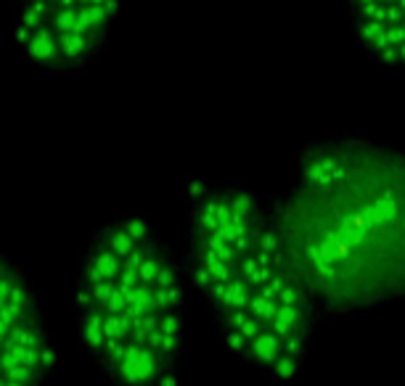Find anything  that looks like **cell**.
I'll return each instance as SVG.
<instances>
[{
  "mask_svg": "<svg viewBox=\"0 0 405 386\" xmlns=\"http://www.w3.org/2000/svg\"><path fill=\"white\" fill-rule=\"evenodd\" d=\"M273 215L318 307L357 312L405 297V156L323 140L304 151Z\"/></svg>",
  "mask_w": 405,
  "mask_h": 386,
  "instance_id": "6da1fadb",
  "label": "cell"
},
{
  "mask_svg": "<svg viewBox=\"0 0 405 386\" xmlns=\"http://www.w3.org/2000/svg\"><path fill=\"white\" fill-rule=\"evenodd\" d=\"M186 275L238 360L273 381L302 370L318 299L260 199L236 185L191 188Z\"/></svg>",
  "mask_w": 405,
  "mask_h": 386,
  "instance_id": "7a4b0ae2",
  "label": "cell"
},
{
  "mask_svg": "<svg viewBox=\"0 0 405 386\" xmlns=\"http://www.w3.org/2000/svg\"><path fill=\"white\" fill-rule=\"evenodd\" d=\"M186 268L146 217H114L85 244L69 312L77 341L114 386H178Z\"/></svg>",
  "mask_w": 405,
  "mask_h": 386,
  "instance_id": "3957f363",
  "label": "cell"
},
{
  "mask_svg": "<svg viewBox=\"0 0 405 386\" xmlns=\"http://www.w3.org/2000/svg\"><path fill=\"white\" fill-rule=\"evenodd\" d=\"M117 14L119 0H14L11 37L37 72L72 74L101 56Z\"/></svg>",
  "mask_w": 405,
  "mask_h": 386,
  "instance_id": "277c9868",
  "label": "cell"
},
{
  "mask_svg": "<svg viewBox=\"0 0 405 386\" xmlns=\"http://www.w3.org/2000/svg\"><path fill=\"white\" fill-rule=\"evenodd\" d=\"M59 347L30 272L0 252V386H51Z\"/></svg>",
  "mask_w": 405,
  "mask_h": 386,
  "instance_id": "5b68a950",
  "label": "cell"
},
{
  "mask_svg": "<svg viewBox=\"0 0 405 386\" xmlns=\"http://www.w3.org/2000/svg\"><path fill=\"white\" fill-rule=\"evenodd\" d=\"M353 30L382 64L405 69V0H347Z\"/></svg>",
  "mask_w": 405,
  "mask_h": 386,
  "instance_id": "8992f818",
  "label": "cell"
}]
</instances>
